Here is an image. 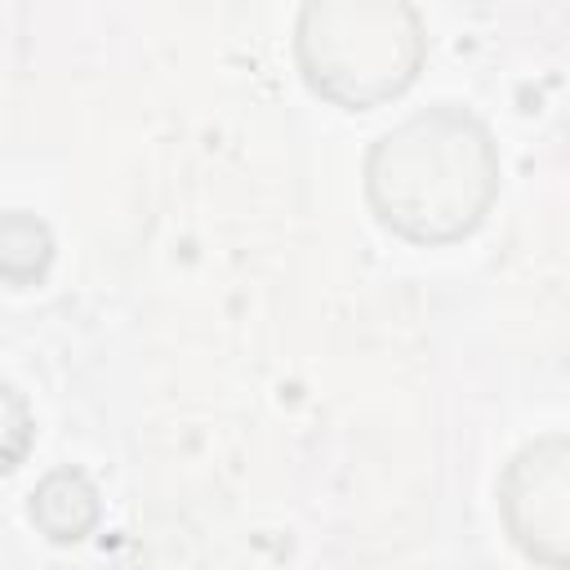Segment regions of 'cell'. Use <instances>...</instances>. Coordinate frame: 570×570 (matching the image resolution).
Wrapping results in <instances>:
<instances>
[{
  "label": "cell",
  "mask_w": 570,
  "mask_h": 570,
  "mask_svg": "<svg viewBox=\"0 0 570 570\" xmlns=\"http://www.w3.org/2000/svg\"><path fill=\"white\" fill-rule=\"evenodd\" d=\"M499 147L481 116L432 102L365 151V200L374 218L410 245H454L472 236L499 196Z\"/></svg>",
  "instance_id": "cell-1"
},
{
  "label": "cell",
  "mask_w": 570,
  "mask_h": 570,
  "mask_svg": "<svg viewBox=\"0 0 570 570\" xmlns=\"http://www.w3.org/2000/svg\"><path fill=\"white\" fill-rule=\"evenodd\" d=\"M423 22L410 4L316 0L298 9L294 53L312 94L343 111L401 98L423 67Z\"/></svg>",
  "instance_id": "cell-2"
},
{
  "label": "cell",
  "mask_w": 570,
  "mask_h": 570,
  "mask_svg": "<svg viewBox=\"0 0 570 570\" xmlns=\"http://www.w3.org/2000/svg\"><path fill=\"white\" fill-rule=\"evenodd\" d=\"M499 512L512 543L548 566H566V436L548 432L512 454L499 476Z\"/></svg>",
  "instance_id": "cell-3"
},
{
  "label": "cell",
  "mask_w": 570,
  "mask_h": 570,
  "mask_svg": "<svg viewBox=\"0 0 570 570\" xmlns=\"http://www.w3.org/2000/svg\"><path fill=\"white\" fill-rule=\"evenodd\" d=\"M27 512H31V521L40 525L45 539H53V543H76V539H85V534L98 525V512H102V508H98V485H94L80 468L62 463V468H53V472H45V476L36 481Z\"/></svg>",
  "instance_id": "cell-4"
},
{
  "label": "cell",
  "mask_w": 570,
  "mask_h": 570,
  "mask_svg": "<svg viewBox=\"0 0 570 570\" xmlns=\"http://www.w3.org/2000/svg\"><path fill=\"white\" fill-rule=\"evenodd\" d=\"M53 263V232L27 214L4 209L0 214V281L9 285H36Z\"/></svg>",
  "instance_id": "cell-5"
},
{
  "label": "cell",
  "mask_w": 570,
  "mask_h": 570,
  "mask_svg": "<svg viewBox=\"0 0 570 570\" xmlns=\"http://www.w3.org/2000/svg\"><path fill=\"white\" fill-rule=\"evenodd\" d=\"M36 445V414L27 405V396L0 379V476L13 472Z\"/></svg>",
  "instance_id": "cell-6"
}]
</instances>
